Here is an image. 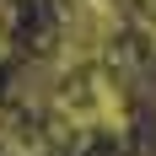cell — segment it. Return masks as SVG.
Instances as JSON below:
<instances>
[{
    "label": "cell",
    "mask_w": 156,
    "mask_h": 156,
    "mask_svg": "<svg viewBox=\"0 0 156 156\" xmlns=\"http://www.w3.org/2000/svg\"><path fill=\"white\" fill-rule=\"evenodd\" d=\"M129 27L145 38V48L156 54V0H129Z\"/></svg>",
    "instance_id": "2"
},
{
    "label": "cell",
    "mask_w": 156,
    "mask_h": 156,
    "mask_svg": "<svg viewBox=\"0 0 156 156\" xmlns=\"http://www.w3.org/2000/svg\"><path fill=\"white\" fill-rule=\"evenodd\" d=\"M16 43V0H0V59L11 54Z\"/></svg>",
    "instance_id": "3"
},
{
    "label": "cell",
    "mask_w": 156,
    "mask_h": 156,
    "mask_svg": "<svg viewBox=\"0 0 156 156\" xmlns=\"http://www.w3.org/2000/svg\"><path fill=\"white\" fill-rule=\"evenodd\" d=\"M0 156H48V140L5 102H0Z\"/></svg>",
    "instance_id": "1"
}]
</instances>
